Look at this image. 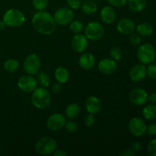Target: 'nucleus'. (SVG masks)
Listing matches in <instances>:
<instances>
[{
  "mask_svg": "<svg viewBox=\"0 0 156 156\" xmlns=\"http://www.w3.org/2000/svg\"><path fill=\"white\" fill-rule=\"evenodd\" d=\"M79 64L84 69H90L95 64V58L90 53H85L80 56Z\"/></svg>",
  "mask_w": 156,
  "mask_h": 156,
  "instance_id": "19",
  "label": "nucleus"
},
{
  "mask_svg": "<svg viewBox=\"0 0 156 156\" xmlns=\"http://www.w3.org/2000/svg\"><path fill=\"white\" fill-rule=\"evenodd\" d=\"M146 132L148 133L149 136H155L156 135V123H152L149 125L146 129Z\"/></svg>",
  "mask_w": 156,
  "mask_h": 156,
  "instance_id": "38",
  "label": "nucleus"
},
{
  "mask_svg": "<svg viewBox=\"0 0 156 156\" xmlns=\"http://www.w3.org/2000/svg\"><path fill=\"white\" fill-rule=\"evenodd\" d=\"M141 38H140V34L138 33H131L129 36V42L134 46H137L140 44Z\"/></svg>",
  "mask_w": 156,
  "mask_h": 156,
  "instance_id": "34",
  "label": "nucleus"
},
{
  "mask_svg": "<svg viewBox=\"0 0 156 156\" xmlns=\"http://www.w3.org/2000/svg\"><path fill=\"white\" fill-rule=\"evenodd\" d=\"M136 30L137 33L141 36L148 37L150 36L153 32V27L148 22L141 23L136 27Z\"/></svg>",
  "mask_w": 156,
  "mask_h": 156,
  "instance_id": "23",
  "label": "nucleus"
},
{
  "mask_svg": "<svg viewBox=\"0 0 156 156\" xmlns=\"http://www.w3.org/2000/svg\"><path fill=\"white\" fill-rule=\"evenodd\" d=\"M19 67V62L15 59H9L4 63V69L8 73H15Z\"/></svg>",
  "mask_w": 156,
  "mask_h": 156,
  "instance_id": "26",
  "label": "nucleus"
},
{
  "mask_svg": "<svg viewBox=\"0 0 156 156\" xmlns=\"http://www.w3.org/2000/svg\"><path fill=\"white\" fill-rule=\"evenodd\" d=\"M81 9L82 12L86 15H91L97 11L98 5L93 0H85L81 4Z\"/></svg>",
  "mask_w": 156,
  "mask_h": 156,
  "instance_id": "20",
  "label": "nucleus"
},
{
  "mask_svg": "<svg viewBox=\"0 0 156 156\" xmlns=\"http://www.w3.org/2000/svg\"><path fill=\"white\" fill-rule=\"evenodd\" d=\"M66 2L70 9H78L81 6L82 0H66Z\"/></svg>",
  "mask_w": 156,
  "mask_h": 156,
  "instance_id": "36",
  "label": "nucleus"
},
{
  "mask_svg": "<svg viewBox=\"0 0 156 156\" xmlns=\"http://www.w3.org/2000/svg\"><path fill=\"white\" fill-rule=\"evenodd\" d=\"M143 114L147 120H155L156 119V105L153 104L145 107L143 110Z\"/></svg>",
  "mask_w": 156,
  "mask_h": 156,
  "instance_id": "25",
  "label": "nucleus"
},
{
  "mask_svg": "<svg viewBox=\"0 0 156 156\" xmlns=\"http://www.w3.org/2000/svg\"><path fill=\"white\" fill-rule=\"evenodd\" d=\"M84 123L87 126H91L94 123H95V117H94V114L88 113L84 119Z\"/></svg>",
  "mask_w": 156,
  "mask_h": 156,
  "instance_id": "33",
  "label": "nucleus"
},
{
  "mask_svg": "<svg viewBox=\"0 0 156 156\" xmlns=\"http://www.w3.org/2000/svg\"><path fill=\"white\" fill-rule=\"evenodd\" d=\"M53 154L54 156H66L68 155L65 151L62 150V149H59V150H56V149Z\"/></svg>",
  "mask_w": 156,
  "mask_h": 156,
  "instance_id": "43",
  "label": "nucleus"
},
{
  "mask_svg": "<svg viewBox=\"0 0 156 156\" xmlns=\"http://www.w3.org/2000/svg\"><path fill=\"white\" fill-rule=\"evenodd\" d=\"M129 7L133 12H140L144 10L146 6V0H127Z\"/></svg>",
  "mask_w": 156,
  "mask_h": 156,
  "instance_id": "24",
  "label": "nucleus"
},
{
  "mask_svg": "<svg viewBox=\"0 0 156 156\" xmlns=\"http://www.w3.org/2000/svg\"><path fill=\"white\" fill-rule=\"evenodd\" d=\"M108 2L114 7H122L126 5L127 0H108Z\"/></svg>",
  "mask_w": 156,
  "mask_h": 156,
  "instance_id": "37",
  "label": "nucleus"
},
{
  "mask_svg": "<svg viewBox=\"0 0 156 156\" xmlns=\"http://www.w3.org/2000/svg\"><path fill=\"white\" fill-rule=\"evenodd\" d=\"M41 59L36 54L28 55L24 61V70L28 75H34L41 68Z\"/></svg>",
  "mask_w": 156,
  "mask_h": 156,
  "instance_id": "8",
  "label": "nucleus"
},
{
  "mask_svg": "<svg viewBox=\"0 0 156 156\" xmlns=\"http://www.w3.org/2000/svg\"><path fill=\"white\" fill-rule=\"evenodd\" d=\"M136 155V152H134L132 149H126L123 150L121 153L120 154V156H134Z\"/></svg>",
  "mask_w": 156,
  "mask_h": 156,
  "instance_id": "40",
  "label": "nucleus"
},
{
  "mask_svg": "<svg viewBox=\"0 0 156 156\" xmlns=\"http://www.w3.org/2000/svg\"><path fill=\"white\" fill-rule=\"evenodd\" d=\"M56 142L51 137H43L37 142L35 150L40 155H47L53 154L56 149Z\"/></svg>",
  "mask_w": 156,
  "mask_h": 156,
  "instance_id": "4",
  "label": "nucleus"
},
{
  "mask_svg": "<svg viewBox=\"0 0 156 156\" xmlns=\"http://www.w3.org/2000/svg\"><path fill=\"white\" fill-rule=\"evenodd\" d=\"M32 105L37 109H46L51 103L50 92L44 87L36 88L31 96Z\"/></svg>",
  "mask_w": 156,
  "mask_h": 156,
  "instance_id": "2",
  "label": "nucleus"
},
{
  "mask_svg": "<svg viewBox=\"0 0 156 156\" xmlns=\"http://www.w3.org/2000/svg\"><path fill=\"white\" fill-rule=\"evenodd\" d=\"M146 67L143 64H138L131 69L129 72V77L133 82H141L146 78Z\"/></svg>",
  "mask_w": 156,
  "mask_h": 156,
  "instance_id": "16",
  "label": "nucleus"
},
{
  "mask_svg": "<svg viewBox=\"0 0 156 156\" xmlns=\"http://www.w3.org/2000/svg\"><path fill=\"white\" fill-rule=\"evenodd\" d=\"M51 90L53 93H58L61 90V84H59V82L53 84L51 88Z\"/></svg>",
  "mask_w": 156,
  "mask_h": 156,
  "instance_id": "41",
  "label": "nucleus"
},
{
  "mask_svg": "<svg viewBox=\"0 0 156 156\" xmlns=\"http://www.w3.org/2000/svg\"><path fill=\"white\" fill-rule=\"evenodd\" d=\"M5 25V24L4 21H0V30H3V29H4Z\"/></svg>",
  "mask_w": 156,
  "mask_h": 156,
  "instance_id": "44",
  "label": "nucleus"
},
{
  "mask_svg": "<svg viewBox=\"0 0 156 156\" xmlns=\"http://www.w3.org/2000/svg\"><path fill=\"white\" fill-rule=\"evenodd\" d=\"M93 1H100V0H93Z\"/></svg>",
  "mask_w": 156,
  "mask_h": 156,
  "instance_id": "45",
  "label": "nucleus"
},
{
  "mask_svg": "<svg viewBox=\"0 0 156 156\" xmlns=\"http://www.w3.org/2000/svg\"><path fill=\"white\" fill-rule=\"evenodd\" d=\"M100 16L105 24H112L116 19V12L111 6H105L101 10Z\"/></svg>",
  "mask_w": 156,
  "mask_h": 156,
  "instance_id": "18",
  "label": "nucleus"
},
{
  "mask_svg": "<svg viewBox=\"0 0 156 156\" xmlns=\"http://www.w3.org/2000/svg\"><path fill=\"white\" fill-rule=\"evenodd\" d=\"M80 107L77 105V104H70L68 105L66 109V116L68 117L69 119H76V117H79V114H80Z\"/></svg>",
  "mask_w": 156,
  "mask_h": 156,
  "instance_id": "22",
  "label": "nucleus"
},
{
  "mask_svg": "<svg viewBox=\"0 0 156 156\" xmlns=\"http://www.w3.org/2000/svg\"><path fill=\"white\" fill-rule=\"evenodd\" d=\"M56 22L50 13L38 11L32 18V26L36 31L43 35H50L56 30Z\"/></svg>",
  "mask_w": 156,
  "mask_h": 156,
  "instance_id": "1",
  "label": "nucleus"
},
{
  "mask_svg": "<svg viewBox=\"0 0 156 156\" xmlns=\"http://www.w3.org/2000/svg\"><path fill=\"white\" fill-rule=\"evenodd\" d=\"M148 100L151 103L156 105V92H152L149 95H148Z\"/></svg>",
  "mask_w": 156,
  "mask_h": 156,
  "instance_id": "42",
  "label": "nucleus"
},
{
  "mask_svg": "<svg viewBox=\"0 0 156 156\" xmlns=\"http://www.w3.org/2000/svg\"><path fill=\"white\" fill-rule=\"evenodd\" d=\"M85 108L87 111L91 114H98L101 109V102L98 98L91 96L85 101Z\"/></svg>",
  "mask_w": 156,
  "mask_h": 156,
  "instance_id": "17",
  "label": "nucleus"
},
{
  "mask_svg": "<svg viewBox=\"0 0 156 156\" xmlns=\"http://www.w3.org/2000/svg\"><path fill=\"white\" fill-rule=\"evenodd\" d=\"M70 30L74 34H79L83 30V24L80 21H74L70 23Z\"/></svg>",
  "mask_w": 156,
  "mask_h": 156,
  "instance_id": "28",
  "label": "nucleus"
},
{
  "mask_svg": "<svg viewBox=\"0 0 156 156\" xmlns=\"http://www.w3.org/2000/svg\"><path fill=\"white\" fill-rule=\"evenodd\" d=\"M129 100L136 105H143L147 101L148 94L143 88H135L129 94Z\"/></svg>",
  "mask_w": 156,
  "mask_h": 156,
  "instance_id": "13",
  "label": "nucleus"
},
{
  "mask_svg": "<svg viewBox=\"0 0 156 156\" xmlns=\"http://www.w3.org/2000/svg\"><path fill=\"white\" fill-rule=\"evenodd\" d=\"M5 24L11 27H21L25 22V16L18 9H11L5 13L3 17Z\"/></svg>",
  "mask_w": 156,
  "mask_h": 156,
  "instance_id": "3",
  "label": "nucleus"
},
{
  "mask_svg": "<svg viewBox=\"0 0 156 156\" xmlns=\"http://www.w3.org/2000/svg\"><path fill=\"white\" fill-rule=\"evenodd\" d=\"M110 55H111L112 59L115 60L116 62L120 60L122 57V50H120L119 47H114L111 48V51H110Z\"/></svg>",
  "mask_w": 156,
  "mask_h": 156,
  "instance_id": "30",
  "label": "nucleus"
},
{
  "mask_svg": "<svg viewBox=\"0 0 156 156\" xmlns=\"http://www.w3.org/2000/svg\"><path fill=\"white\" fill-rule=\"evenodd\" d=\"M142 145L140 142H134L131 146V149L134 152H137L141 149Z\"/></svg>",
  "mask_w": 156,
  "mask_h": 156,
  "instance_id": "39",
  "label": "nucleus"
},
{
  "mask_svg": "<svg viewBox=\"0 0 156 156\" xmlns=\"http://www.w3.org/2000/svg\"><path fill=\"white\" fill-rule=\"evenodd\" d=\"M48 2V0H33L32 4L35 9L38 11H42L47 7Z\"/></svg>",
  "mask_w": 156,
  "mask_h": 156,
  "instance_id": "29",
  "label": "nucleus"
},
{
  "mask_svg": "<svg viewBox=\"0 0 156 156\" xmlns=\"http://www.w3.org/2000/svg\"><path fill=\"white\" fill-rule=\"evenodd\" d=\"M146 72L151 79H156V64H150L148 68H146Z\"/></svg>",
  "mask_w": 156,
  "mask_h": 156,
  "instance_id": "35",
  "label": "nucleus"
},
{
  "mask_svg": "<svg viewBox=\"0 0 156 156\" xmlns=\"http://www.w3.org/2000/svg\"><path fill=\"white\" fill-rule=\"evenodd\" d=\"M53 18L56 24L66 25L70 24L74 18V12L69 8L63 7L57 9L53 15Z\"/></svg>",
  "mask_w": 156,
  "mask_h": 156,
  "instance_id": "7",
  "label": "nucleus"
},
{
  "mask_svg": "<svg viewBox=\"0 0 156 156\" xmlns=\"http://www.w3.org/2000/svg\"><path fill=\"white\" fill-rule=\"evenodd\" d=\"M37 82L31 75H26L19 78L18 81V86L24 92H32L37 88Z\"/></svg>",
  "mask_w": 156,
  "mask_h": 156,
  "instance_id": "9",
  "label": "nucleus"
},
{
  "mask_svg": "<svg viewBox=\"0 0 156 156\" xmlns=\"http://www.w3.org/2000/svg\"><path fill=\"white\" fill-rule=\"evenodd\" d=\"M148 154L151 156H156V140H151L147 146Z\"/></svg>",
  "mask_w": 156,
  "mask_h": 156,
  "instance_id": "32",
  "label": "nucleus"
},
{
  "mask_svg": "<svg viewBox=\"0 0 156 156\" xmlns=\"http://www.w3.org/2000/svg\"><path fill=\"white\" fill-rule=\"evenodd\" d=\"M69 76V74L68 70L64 67H58L55 71V78L59 84L66 83L68 81Z\"/></svg>",
  "mask_w": 156,
  "mask_h": 156,
  "instance_id": "21",
  "label": "nucleus"
},
{
  "mask_svg": "<svg viewBox=\"0 0 156 156\" xmlns=\"http://www.w3.org/2000/svg\"><path fill=\"white\" fill-rule=\"evenodd\" d=\"M137 56L143 64H150L155 60V49L152 44H144L140 46L137 51Z\"/></svg>",
  "mask_w": 156,
  "mask_h": 156,
  "instance_id": "5",
  "label": "nucleus"
},
{
  "mask_svg": "<svg viewBox=\"0 0 156 156\" xmlns=\"http://www.w3.org/2000/svg\"><path fill=\"white\" fill-rule=\"evenodd\" d=\"M146 126L145 122L139 117H133L129 123V129L135 136H142L146 133Z\"/></svg>",
  "mask_w": 156,
  "mask_h": 156,
  "instance_id": "10",
  "label": "nucleus"
},
{
  "mask_svg": "<svg viewBox=\"0 0 156 156\" xmlns=\"http://www.w3.org/2000/svg\"><path fill=\"white\" fill-rule=\"evenodd\" d=\"M65 126L66 129L69 133H75L78 129L77 123H76L74 120H71V119H70V120H69V121L66 122L65 126Z\"/></svg>",
  "mask_w": 156,
  "mask_h": 156,
  "instance_id": "31",
  "label": "nucleus"
},
{
  "mask_svg": "<svg viewBox=\"0 0 156 156\" xmlns=\"http://www.w3.org/2000/svg\"><path fill=\"white\" fill-rule=\"evenodd\" d=\"M71 46L75 52L82 53L88 47V39L85 35L76 34L72 39Z\"/></svg>",
  "mask_w": 156,
  "mask_h": 156,
  "instance_id": "12",
  "label": "nucleus"
},
{
  "mask_svg": "<svg viewBox=\"0 0 156 156\" xmlns=\"http://www.w3.org/2000/svg\"><path fill=\"white\" fill-rule=\"evenodd\" d=\"M37 82L40 84L42 87H47L50 84V76L44 72H40L37 76Z\"/></svg>",
  "mask_w": 156,
  "mask_h": 156,
  "instance_id": "27",
  "label": "nucleus"
},
{
  "mask_svg": "<svg viewBox=\"0 0 156 156\" xmlns=\"http://www.w3.org/2000/svg\"><path fill=\"white\" fill-rule=\"evenodd\" d=\"M66 117L62 114L56 113L49 117L47 120V126L53 131L59 130L64 127L66 123Z\"/></svg>",
  "mask_w": 156,
  "mask_h": 156,
  "instance_id": "11",
  "label": "nucleus"
},
{
  "mask_svg": "<svg viewBox=\"0 0 156 156\" xmlns=\"http://www.w3.org/2000/svg\"><path fill=\"white\" fill-rule=\"evenodd\" d=\"M117 29L123 34H130L135 30L136 26L133 20L129 18H122L117 22Z\"/></svg>",
  "mask_w": 156,
  "mask_h": 156,
  "instance_id": "15",
  "label": "nucleus"
},
{
  "mask_svg": "<svg viewBox=\"0 0 156 156\" xmlns=\"http://www.w3.org/2000/svg\"><path fill=\"white\" fill-rule=\"evenodd\" d=\"M104 34L105 29L103 25L96 21L88 23L85 28V36L90 41H98L103 37Z\"/></svg>",
  "mask_w": 156,
  "mask_h": 156,
  "instance_id": "6",
  "label": "nucleus"
},
{
  "mask_svg": "<svg viewBox=\"0 0 156 156\" xmlns=\"http://www.w3.org/2000/svg\"><path fill=\"white\" fill-rule=\"evenodd\" d=\"M98 70L105 75H111L117 70V62L111 59H104L99 62L98 65Z\"/></svg>",
  "mask_w": 156,
  "mask_h": 156,
  "instance_id": "14",
  "label": "nucleus"
}]
</instances>
